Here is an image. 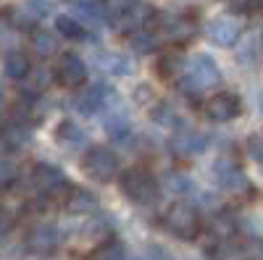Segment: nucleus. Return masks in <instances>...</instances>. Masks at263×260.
<instances>
[{
	"instance_id": "obj_33",
	"label": "nucleus",
	"mask_w": 263,
	"mask_h": 260,
	"mask_svg": "<svg viewBox=\"0 0 263 260\" xmlns=\"http://www.w3.org/2000/svg\"><path fill=\"white\" fill-rule=\"evenodd\" d=\"M248 155H250L258 166H263V137H250V139H248Z\"/></svg>"
},
{
	"instance_id": "obj_16",
	"label": "nucleus",
	"mask_w": 263,
	"mask_h": 260,
	"mask_svg": "<svg viewBox=\"0 0 263 260\" xmlns=\"http://www.w3.org/2000/svg\"><path fill=\"white\" fill-rule=\"evenodd\" d=\"M3 69H6V76L13 79V82H24L29 74H32V61L24 50H8L3 55Z\"/></svg>"
},
{
	"instance_id": "obj_37",
	"label": "nucleus",
	"mask_w": 263,
	"mask_h": 260,
	"mask_svg": "<svg viewBox=\"0 0 263 260\" xmlns=\"http://www.w3.org/2000/svg\"><path fill=\"white\" fill-rule=\"evenodd\" d=\"M260 113H263V95H260Z\"/></svg>"
},
{
	"instance_id": "obj_10",
	"label": "nucleus",
	"mask_w": 263,
	"mask_h": 260,
	"mask_svg": "<svg viewBox=\"0 0 263 260\" xmlns=\"http://www.w3.org/2000/svg\"><path fill=\"white\" fill-rule=\"evenodd\" d=\"M55 82L66 90H79V87L87 82V63L77 55V53H63L55 63Z\"/></svg>"
},
{
	"instance_id": "obj_29",
	"label": "nucleus",
	"mask_w": 263,
	"mask_h": 260,
	"mask_svg": "<svg viewBox=\"0 0 263 260\" xmlns=\"http://www.w3.org/2000/svg\"><path fill=\"white\" fill-rule=\"evenodd\" d=\"M192 189L195 187H192L190 176H184V173H179V171L166 173V192H171V194H190Z\"/></svg>"
},
{
	"instance_id": "obj_17",
	"label": "nucleus",
	"mask_w": 263,
	"mask_h": 260,
	"mask_svg": "<svg viewBox=\"0 0 263 260\" xmlns=\"http://www.w3.org/2000/svg\"><path fill=\"white\" fill-rule=\"evenodd\" d=\"M55 142L66 150H79L82 145H87V134L82 132V126L74 124V121H61L55 126Z\"/></svg>"
},
{
	"instance_id": "obj_9",
	"label": "nucleus",
	"mask_w": 263,
	"mask_h": 260,
	"mask_svg": "<svg viewBox=\"0 0 263 260\" xmlns=\"http://www.w3.org/2000/svg\"><path fill=\"white\" fill-rule=\"evenodd\" d=\"M111 103H114V92L105 84H90L82 92H77V97H74V108L82 116H95L100 111H108Z\"/></svg>"
},
{
	"instance_id": "obj_35",
	"label": "nucleus",
	"mask_w": 263,
	"mask_h": 260,
	"mask_svg": "<svg viewBox=\"0 0 263 260\" xmlns=\"http://www.w3.org/2000/svg\"><path fill=\"white\" fill-rule=\"evenodd\" d=\"M153 95H150V90H147V84H140L137 87V100H150Z\"/></svg>"
},
{
	"instance_id": "obj_24",
	"label": "nucleus",
	"mask_w": 263,
	"mask_h": 260,
	"mask_svg": "<svg viewBox=\"0 0 263 260\" xmlns=\"http://www.w3.org/2000/svg\"><path fill=\"white\" fill-rule=\"evenodd\" d=\"M105 132L114 142L124 145L132 139V124L124 113H114V116H105Z\"/></svg>"
},
{
	"instance_id": "obj_30",
	"label": "nucleus",
	"mask_w": 263,
	"mask_h": 260,
	"mask_svg": "<svg viewBox=\"0 0 263 260\" xmlns=\"http://www.w3.org/2000/svg\"><path fill=\"white\" fill-rule=\"evenodd\" d=\"M50 11H53L50 0H24V13H27L32 21H40V18L50 16Z\"/></svg>"
},
{
	"instance_id": "obj_36",
	"label": "nucleus",
	"mask_w": 263,
	"mask_h": 260,
	"mask_svg": "<svg viewBox=\"0 0 263 260\" xmlns=\"http://www.w3.org/2000/svg\"><path fill=\"white\" fill-rule=\"evenodd\" d=\"M8 229H11V210L3 208V231H8Z\"/></svg>"
},
{
	"instance_id": "obj_1",
	"label": "nucleus",
	"mask_w": 263,
	"mask_h": 260,
	"mask_svg": "<svg viewBox=\"0 0 263 260\" xmlns=\"http://www.w3.org/2000/svg\"><path fill=\"white\" fill-rule=\"evenodd\" d=\"M221 82V71H218L216 61L208 55V53H195L187 58V69H184V76L177 82V87H182V92L195 97L200 95L205 87H216Z\"/></svg>"
},
{
	"instance_id": "obj_28",
	"label": "nucleus",
	"mask_w": 263,
	"mask_h": 260,
	"mask_svg": "<svg viewBox=\"0 0 263 260\" xmlns=\"http://www.w3.org/2000/svg\"><path fill=\"white\" fill-rule=\"evenodd\" d=\"M153 121L166 126V129H179L182 126V118L177 113V108L168 105V103H158L156 108H153Z\"/></svg>"
},
{
	"instance_id": "obj_19",
	"label": "nucleus",
	"mask_w": 263,
	"mask_h": 260,
	"mask_svg": "<svg viewBox=\"0 0 263 260\" xmlns=\"http://www.w3.org/2000/svg\"><path fill=\"white\" fill-rule=\"evenodd\" d=\"M161 34L153 29V27H142V29H137V32H132L129 34V45L135 48L137 53H142V55H150V53H156L158 48H161Z\"/></svg>"
},
{
	"instance_id": "obj_22",
	"label": "nucleus",
	"mask_w": 263,
	"mask_h": 260,
	"mask_svg": "<svg viewBox=\"0 0 263 260\" xmlns=\"http://www.w3.org/2000/svg\"><path fill=\"white\" fill-rule=\"evenodd\" d=\"M184 69H187V58H182L177 53H168L158 61V76L171 82V84H177L184 76Z\"/></svg>"
},
{
	"instance_id": "obj_6",
	"label": "nucleus",
	"mask_w": 263,
	"mask_h": 260,
	"mask_svg": "<svg viewBox=\"0 0 263 260\" xmlns=\"http://www.w3.org/2000/svg\"><path fill=\"white\" fill-rule=\"evenodd\" d=\"M61 242H63V234H61V229H58L55 224H50V221L34 224V226L27 231V236H24L27 252H29V255H37V257H48V255L58 252Z\"/></svg>"
},
{
	"instance_id": "obj_14",
	"label": "nucleus",
	"mask_w": 263,
	"mask_h": 260,
	"mask_svg": "<svg viewBox=\"0 0 263 260\" xmlns=\"http://www.w3.org/2000/svg\"><path fill=\"white\" fill-rule=\"evenodd\" d=\"M32 142V129L27 118H8L3 124V153H18Z\"/></svg>"
},
{
	"instance_id": "obj_7",
	"label": "nucleus",
	"mask_w": 263,
	"mask_h": 260,
	"mask_svg": "<svg viewBox=\"0 0 263 260\" xmlns=\"http://www.w3.org/2000/svg\"><path fill=\"white\" fill-rule=\"evenodd\" d=\"M205 147H208L205 134L195 132V129H190V126H179L177 132L168 137V153L174 158H179V161H195V158H200L205 153Z\"/></svg>"
},
{
	"instance_id": "obj_8",
	"label": "nucleus",
	"mask_w": 263,
	"mask_h": 260,
	"mask_svg": "<svg viewBox=\"0 0 263 260\" xmlns=\"http://www.w3.org/2000/svg\"><path fill=\"white\" fill-rule=\"evenodd\" d=\"M147 27H153L161 39L166 42H177V45H182V42L192 39L195 37V21L187 18V16H174V13H166V16H153V21Z\"/></svg>"
},
{
	"instance_id": "obj_34",
	"label": "nucleus",
	"mask_w": 263,
	"mask_h": 260,
	"mask_svg": "<svg viewBox=\"0 0 263 260\" xmlns=\"http://www.w3.org/2000/svg\"><path fill=\"white\" fill-rule=\"evenodd\" d=\"M145 257L147 260H174V255L163 247V245H156V242H153V245H147V252H145Z\"/></svg>"
},
{
	"instance_id": "obj_15",
	"label": "nucleus",
	"mask_w": 263,
	"mask_h": 260,
	"mask_svg": "<svg viewBox=\"0 0 263 260\" xmlns=\"http://www.w3.org/2000/svg\"><path fill=\"white\" fill-rule=\"evenodd\" d=\"M63 208L69 210L71 215H92V213H98L100 200H98V194H95V192L84 189V187H74L69 194H66Z\"/></svg>"
},
{
	"instance_id": "obj_31",
	"label": "nucleus",
	"mask_w": 263,
	"mask_h": 260,
	"mask_svg": "<svg viewBox=\"0 0 263 260\" xmlns=\"http://www.w3.org/2000/svg\"><path fill=\"white\" fill-rule=\"evenodd\" d=\"M16 176H18V166L11 161V153H3V171H0V184H3V189H8Z\"/></svg>"
},
{
	"instance_id": "obj_3",
	"label": "nucleus",
	"mask_w": 263,
	"mask_h": 260,
	"mask_svg": "<svg viewBox=\"0 0 263 260\" xmlns=\"http://www.w3.org/2000/svg\"><path fill=\"white\" fill-rule=\"evenodd\" d=\"M119 189H121V194L126 200L137 203V205H153L161 194V187H158L156 179H153V173L147 168H140V166L121 171Z\"/></svg>"
},
{
	"instance_id": "obj_32",
	"label": "nucleus",
	"mask_w": 263,
	"mask_h": 260,
	"mask_svg": "<svg viewBox=\"0 0 263 260\" xmlns=\"http://www.w3.org/2000/svg\"><path fill=\"white\" fill-rule=\"evenodd\" d=\"M224 3L229 6V11H234L239 16H248V13H255L260 8L263 0H224Z\"/></svg>"
},
{
	"instance_id": "obj_2",
	"label": "nucleus",
	"mask_w": 263,
	"mask_h": 260,
	"mask_svg": "<svg viewBox=\"0 0 263 260\" xmlns=\"http://www.w3.org/2000/svg\"><path fill=\"white\" fill-rule=\"evenodd\" d=\"M163 229L182 242H192L203 231V218L195 205H190L187 200H177L163 213Z\"/></svg>"
},
{
	"instance_id": "obj_20",
	"label": "nucleus",
	"mask_w": 263,
	"mask_h": 260,
	"mask_svg": "<svg viewBox=\"0 0 263 260\" xmlns=\"http://www.w3.org/2000/svg\"><path fill=\"white\" fill-rule=\"evenodd\" d=\"M95 61L100 63V71H105V74H114V76H129L132 74V61L124 58L121 53L103 50V53L95 55Z\"/></svg>"
},
{
	"instance_id": "obj_4",
	"label": "nucleus",
	"mask_w": 263,
	"mask_h": 260,
	"mask_svg": "<svg viewBox=\"0 0 263 260\" xmlns=\"http://www.w3.org/2000/svg\"><path fill=\"white\" fill-rule=\"evenodd\" d=\"M82 171L98 184H108L116 179L119 173V158L111 147H103V145H92L84 150L82 155Z\"/></svg>"
},
{
	"instance_id": "obj_26",
	"label": "nucleus",
	"mask_w": 263,
	"mask_h": 260,
	"mask_svg": "<svg viewBox=\"0 0 263 260\" xmlns=\"http://www.w3.org/2000/svg\"><path fill=\"white\" fill-rule=\"evenodd\" d=\"M87 24H82V21H77L74 16H58L55 18V29L61 37L66 39H87Z\"/></svg>"
},
{
	"instance_id": "obj_11",
	"label": "nucleus",
	"mask_w": 263,
	"mask_h": 260,
	"mask_svg": "<svg viewBox=\"0 0 263 260\" xmlns=\"http://www.w3.org/2000/svg\"><path fill=\"white\" fill-rule=\"evenodd\" d=\"M203 111L211 121L227 124V121H234L239 113H242V100H239L234 92H216L205 100Z\"/></svg>"
},
{
	"instance_id": "obj_21",
	"label": "nucleus",
	"mask_w": 263,
	"mask_h": 260,
	"mask_svg": "<svg viewBox=\"0 0 263 260\" xmlns=\"http://www.w3.org/2000/svg\"><path fill=\"white\" fill-rule=\"evenodd\" d=\"M208 231L216 236V242H229L232 236L237 234V221L232 218L227 210L213 213V215H211V221H208Z\"/></svg>"
},
{
	"instance_id": "obj_12",
	"label": "nucleus",
	"mask_w": 263,
	"mask_h": 260,
	"mask_svg": "<svg viewBox=\"0 0 263 260\" xmlns=\"http://www.w3.org/2000/svg\"><path fill=\"white\" fill-rule=\"evenodd\" d=\"M32 187L42 197H53V194H58L66 187V176L61 168H55L50 163H40L32 171Z\"/></svg>"
},
{
	"instance_id": "obj_18",
	"label": "nucleus",
	"mask_w": 263,
	"mask_h": 260,
	"mask_svg": "<svg viewBox=\"0 0 263 260\" xmlns=\"http://www.w3.org/2000/svg\"><path fill=\"white\" fill-rule=\"evenodd\" d=\"M74 11H77L79 21H82V24H87V27H100L103 21L108 18L103 0H77Z\"/></svg>"
},
{
	"instance_id": "obj_13",
	"label": "nucleus",
	"mask_w": 263,
	"mask_h": 260,
	"mask_svg": "<svg viewBox=\"0 0 263 260\" xmlns=\"http://www.w3.org/2000/svg\"><path fill=\"white\" fill-rule=\"evenodd\" d=\"M239 34H242V24L232 16H216L208 21V37L218 48H232L237 45Z\"/></svg>"
},
{
	"instance_id": "obj_25",
	"label": "nucleus",
	"mask_w": 263,
	"mask_h": 260,
	"mask_svg": "<svg viewBox=\"0 0 263 260\" xmlns=\"http://www.w3.org/2000/svg\"><path fill=\"white\" fill-rule=\"evenodd\" d=\"M87 260H129V252H126V245L119 242V239H105L103 245H98L92 250V255Z\"/></svg>"
},
{
	"instance_id": "obj_5",
	"label": "nucleus",
	"mask_w": 263,
	"mask_h": 260,
	"mask_svg": "<svg viewBox=\"0 0 263 260\" xmlns=\"http://www.w3.org/2000/svg\"><path fill=\"white\" fill-rule=\"evenodd\" d=\"M211 176L224 192H232V194H250V192H255L250 179L245 176V171L239 168V163H234L232 158H216L211 163Z\"/></svg>"
},
{
	"instance_id": "obj_23",
	"label": "nucleus",
	"mask_w": 263,
	"mask_h": 260,
	"mask_svg": "<svg viewBox=\"0 0 263 260\" xmlns=\"http://www.w3.org/2000/svg\"><path fill=\"white\" fill-rule=\"evenodd\" d=\"M50 79H55V74H50L45 66H42V69H32V74L21 82V84H24V95L27 97H40L42 92L48 90Z\"/></svg>"
},
{
	"instance_id": "obj_27",
	"label": "nucleus",
	"mask_w": 263,
	"mask_h": 260,
	"mask_svg": "<svg viewBox=\"0 0 263 260\" xmlns=\"http://www.w3.org/2000/svg\"><path fill=\"white\" fill-rule=\"evenodd\" d=\"M32 42H34V53L40 58H50V55L58 53V39L50 32H45V29H34L32 32Z\"/></svg>"
}]
</instances>
